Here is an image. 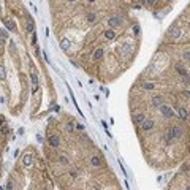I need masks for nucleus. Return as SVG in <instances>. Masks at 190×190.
<instances>
[{"label":"nucleus","instance_id":"5","mask_svg":"<svg viewBox=\"0 0 190 190\" xmlns=\"http://www.w3.org/2000/svg\"><path fill=\"white\" fill-rule=\"evenodd\" d=\"M166 2H170V0H166Z\"/></svg>","mask_w":190,"mask_h":190},{"label":"nucleus","instance_id":"3","mask_svg":"<svg viewBox=\"0 0 190 190\" xmlns=\"http://www.w3.org/2000/svg\"><path fill=\"white\" fill-rule=\"evenodd\" d=\"M67 2H68V3H74L76 0H67Z\"/></svg>","mask_w":190,"mask_h":190},{"label":"nucleus","instance_id":"4","mask_svg":"<svg viewBox=\"0 0 190 190\" xmlns=\"http://www.w3.org/2000/svg\"><path fill=\"white\" fill-rule=\"evenodd\" d=\"M87 3H95V0H87Z\"/></svg>","mask_w":190,"mask_h":190},{"label":"nucleus","instance_id":"1","mask_svg":"<svg viewBox=\"0 0 190 190\" xmlns=\"http://www.w3.org/2000/svg\"><path fill=\"white\" fill-rule=\"evenodd\" d=\"M3 24H5L6 27H8V30H11V32L16 30V24H14L11 19H3Z\"/></svg>","mask_w":190,"mask_h":190},{"label":"nucleus","instance_id":"2","mask_svg":"<svg viewBox=\"0 0 190 190\" xmlns=\"http://www.w3.org/2000/svg\"><path fill=\"white\" fill-rule=\"evenodd\" d=\"M0 79H5V68L0 65Z\"/></svg>","mask_w":190,"mask_h":190}]
</instances>
